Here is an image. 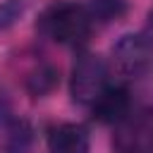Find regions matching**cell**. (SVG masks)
<instances>
[{
    "label": "cell",
    "mask_w": 153,
    "mask_h": 153,
    "mask_svg": "<svg viewBox=\"0 0 153 153\" xmlns=\"http://www.w3.org/2000/svg\"><path fill=\"white\" fill-rule=\"evenodd\" d=\"M93 17L86 5L60 0L50 2L38 17V31L60 45H84L91 36Z\"/></svg>",
    "instance_id": "obj_1"
},
{
    "label": "cell",
    "mask_w": 153,
    "mask_h": 153,
    "mask_svg": "<svg viewBox=\"0 0 153 153\" xmlns=\"http://www.w3.org/2000/svg\"><path fill=\"white\" fill-rule=\"evenodd\" d=\"M108 86H110V69L103 62V57L96 53H81L69 76L72 100L84 108H93Z\"/></svg>",
    "instance_id": "obj_2"
},
{
    "label": "cell",
    "mask_w": 153,
    "mask_h": 153,
    "mask_svg": "<svg viewBox=\"0 0 153 153\" xmlns=\"http://www.w3.org/2000/svg\"><path fill=\"white\" fill-rule=\"evenodd\" d=\"M112 69L122 79H139L153 62V41L143 33H124L110 53Z\"/></svg>",
    "instance_id": "obj_3"
},
{
    "label": "cell",
    "mask_w": 153,
    "mask_h": 153,
    "mask_svg": "<svg viewBox=\"0 0 153 153\" xmlns=\"http://www.w3.org/2000/svg\"><path fill=\"white\" fill-rule=\"evenodd\" d=\"M112 143L117 153H153V112H129L120 124H115Z\"/></svg>",
    "instance_id": "obj_4"
},
{
    "label": "cell",
    "mask_w": 153,
    "mask_h": 153,
    "mask_svg": "<svg viewBox=\"0 0 153 153\" xmlns=\"http://www.w3.org/2000/svg\"><path fill=\"white\" fill-rule=\"evenodd\" d=\"M91 110H93V117L98 122H103V124H120L131 112V100H129L127 86L110 84Z\"/></svg>",
    "instance_id": "obj_5"
},
{
    "label": "cell",
    "mask_w": 153,
    "mask_h": 153,
    "mask_svg": "<svg viewBox=\"0 0 153 153\" xmlns=\"http://www.w3.org/2000/svg\"><path fill=\"white\" fill-rule=\"evenodd\" d=\"M88 146H91L88 129L76 122H62L53 127L48 134L50 153H88Z\"/></svg>",
    "instance_id": "obj_6"
},
{
    "label": "cell",
    "mask_w": 153,
    "mask_h": 153,
    "mask_svg": "<svg viewBox=\"0 0 153 153\" xmlns=\"http://www.w3.org/2000/svg\"><path fill=\"white\" fill-rule=\"evenodd\" d=\"M31 141H33V131H31V124L26 120L12 117L5 122L2 139H0L2 153H29Z\"/></svg>",
    "instance_id": "obj_7"
},
{
    "label": "cell",
    "mask_w": 153,
    "mask_h": 153,
    "mask_svg": "<svg viewBox=\"0 0 153 153\" xmlns=\"http://www.w3.org/2000/svg\"><path fill=\"white\" fill-rule=\"evenodd\" d=\"M60 81V72L57 67H53L50 62H38L24 79V86L31 96H45L50 93Z\"/></svg>",
    "instance_id": "obj_8"
},
{
    "label": "cell",
    "mask_w": 153,
    "mask_h": 153,
    "mask_svg": "<svg viewBox=\"0 0 153 153\" xmlns=\"http://www.w3.org/2000/svg\"><path fill=\"white\" fill-rule=\"evenodd\" d=\"M88 12L93 22H117L127 14V0H91Z\"/></svg>",
    "instance_id": "obj_9"
},
{
    "label": "cell",
    "mask_w": 153,
    "mask_h": 153,
    "mask_svg": "<svg viewBox=\"0 0 153 153\" xmlns=\"http://www.w3.org/2000/svg\"><path fill=\"white\" fill-rule=\"evenodd\" d=\"M29 0H2L0 2V31L14 26L19 22V17L26 12Z\"/></svg>",
    "instance_id": "obj_10"
},
{
    "label": "cell",
    "mask_w": 153,
    "mask_h": 153,
    "mask_svg": "<svg viewBox=\"0 0 153 153\" xmlns=\"http://www.w3.org/2000/svg\"><path fill=\"white\" fill-rule=\"evenodd\" d=\"M143 33H146V36L153 41V10L148 12V22H146V31H143Z\"/></svg>",
    "instance_id": "obj_11"
}]
</instances>
